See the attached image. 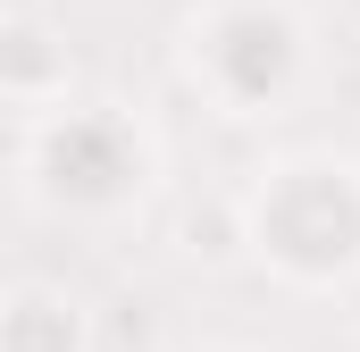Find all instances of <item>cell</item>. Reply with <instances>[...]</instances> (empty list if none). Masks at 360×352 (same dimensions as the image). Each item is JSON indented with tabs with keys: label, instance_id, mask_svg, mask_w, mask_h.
<instances>
[{
	"label": "cell",
	"instance_id": "3957f363",
	"mask_svg": "<svg viewBox=\"0 0 360 352\" xmlns=\"http://www.w3.org/2000/svg\"><path fill=\"white\" fill-rule=\"evenodd\" d=\"M184 59H193L201 84L226 101V118H260L302 76V25H293L285 0H218L193 25Z\"/></svg>",
	"mask_w": 360,
	"mask_h": 352
},
{
	"label": "cell",
	"instance_id": "7a4b0ae2",
	"mask_svg": "<svg viewBox=\"0 0 360 352\" xmlns=\"http://www.w3.org/2000/svg\"><path fill=\"white\" fill-rule=\"evenodd\" d=\"M252 244L285 277H352L360 268V168L335 160H302L276 168L252 201Z\"/></svg>",
	"mask_w": 360,
	"mask_h": 352
},
{
	"label": "cell",
	"instance_id": "6da1fadb",
	"mask_svg": "<svg viewBox=\"0 0 360 352\" xmlns=\"http://www.w3.org/2000/svg\"><path fill=\"white\" fill-rule=\"evenodd\" d=\"M17 176L42 210H117L126 193H143L151 143L117 118V109H42L17 134Z\"/></svg>",
	"mask_w": 360,
	"mask_h": 352
},
{
	"label": "cell",
	"instance_id": "277c9868",
	"mask_svg": "<svg viewBox=\"0 0 360 352\" xmlns=\"http://www.w3.org/2000/svg\"><path fill=\"white\" fill-rule=\"evenodd\" d=\"M0 352H84V319L59 285H17L0 310Z\"/></svg>",
	"mask_w": 360,
	"mask_h": 352
}]
</instances>
